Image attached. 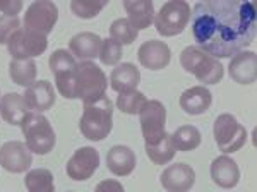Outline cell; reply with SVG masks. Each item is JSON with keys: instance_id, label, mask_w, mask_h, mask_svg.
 Returning a JSON list of instances; mask_svg holds the SVG:
<instances>
[{"instance_id": "obj_1", "label": "cell", "mask_w": 257, "mask_h": 192, "mask_svg": "<svg viewBox=\"0 0 257 192\" xmlns=\"http://www.w3.org/2000/svg\"><path fill=\"white\" fill-rule=\"evenodd\" d=\"M190 19L196 47L214 58L237 55L255 38V6L245 0L197 2Z\"/></svg>"}, {"instance_id": "obj_2", "label": "cell", "mask_w": 257, "mask_h": 192, "mask_svg": "<svg viewBox=\"0 0 257 192\" xmlns=\"http://www.w3.org/2000/svg\"><path fill=\"white\" fill-rule=\"evenodd\" d=\"M113 127V105L108 96H101L98 102L84 105L79 129L89 141H103Z\"/></svg>"}, {"instance_id": "obj_3", "label": "cell", "mask_w": 257, "mask_h": 192, "mask_svg": "<svg viewBox=\"0 0 257 192\" xmlns=\"http://www.w3.org/2000/svg\"><path fill=\"white\" fill-rule=\"evenodd\" d=\"M180 65L187 72L194 74L201 84H216L223 79L225 69L218 58L211 57L196 45L184 48L180 53Z\"/></svg>"}, {"instance_id": "obj_4", "label": "cell", "mask_w": 257, "mask_h": 192, "mask_svg": "<svg viewBox=\"0 0 257 192\" xmlns=\"http://www.w3.org/2000/svg\"><path fill=\"white\" fill-rule=\"evenodd\" d=\"M108 87V79L105 72L93 64L91 60L81 62L76 67V77H74V93L76 98L84 102V105L98 102Z\"/></svg>"}, {"instance_id": "obj_5", "label": "cell", "mask_w": 257, "mask_h": 192, "mask_svg": "<svg viewBox=\"0 0 257 192\" xmlns=\"http://www.w3.org/2000/svg\"><path fill=\"white\" fill-rule=\"evenodd\" d=\"M23 134L24 139H26L28 149L31 153L36 154H48L55 148V131L50 125L48 119L43 114H36V112H31L30 115L24 119L23 125Z\"/></svg>"}, {"instance_id": "obj_6", "label": "cell", "mask_w": 257, "mask_h": 192, "mask_svg": "<svg viewBox=\"0 0 257 192\" xmlns=\"http://www.w3.org/2000/svg\"><path fill=\"white\" fill-rule=\"evenodd\" d=\"M190 9L189 2L184 0H172L167 2L155 16L156 31L161 36H175L180 35L190 21Z\"/></svg>"}, {"instance_id": "obj_7", "label": "cell", "mask_w": 257, "mask_h": 192, "mask_svg": "<svg viewBox=\"0 0 257 192\" xmlns=\"http://www.w3.org/2000/svg\"><path fill=\"white\" fill-rule=\"evenodd\" d=\"M213 132L221 153H235L247 143V129L230 114H221L214 120Z\"/></svg>"}, {"instance_id": "obj_8", "label": "cell", "mask_w": 257, "mask_h": 192, "mask_svg": "<svg viewBox=\"0 0 257 192\" xmlns=\"http://www.w3.org/2000/svg\"><path fill=\"white\" fill-rule=\"evenodd\" d=\"M139 122H141V132L146 141V146H153L160 143L167 134V110L165 105L158 100L144 103L139 112Z\"/></svg>"}, {"instance_id": "obj_9", "label": "cell", "mask_w": 257, "mask_h": 192, "mask_svg": "<svg viewBox=\"0 0 257 192\" xmlns=\"http://www.w3.org/2000/svg\"><path fill=\"white\" fill-rule=\"evenodd\" d=\"M47 47L48 40L45 35L21 28L7 41V50L12 55V60H33L35 57H40Z\"/></svg>"}, {"instance_id": "obj_10", "label": "cell", "mask_w": 257, "mask_h": 192, "mask_svg": "<svg viewBox=\"0 0 257 192\" xmlns=\"http://www.w3.org/2000/svg\"><path fill=\"white\" fill-rule=\"evenodd\" d=\"M57 19H59V9L55 4L50 0H38L28 7L24 16V26L30 31L47 36L55 28Z\"/></svg>"}, {"instance_id": "obj_11", "label": "cell", "mask_w": 257, "mask_h": 192, "mask_svg": "<svg viewBox=\"0 0 257 192\" xmlns=\"http://www.w3.org/2000/svg\"><path fill=\"white\" fill-rule=\"evenodd\" d=\"M99 166V154L94 148L91 146H84L79 148L76 153L72 154V158L67 161L65 172H67L70 180L76 182H84L94 175V172Z\"/></svg>"}, {"instance_id": "obj_12", "label": "cell", "mask_w": 257, "mask_h": 192, "mask_svg": "<svg viewBox=\"0 0 257 192\" xmlns=\"http://www.w3.org/2000/svg\"><path fill=\"white\" fill-rule=\"evenodd\" d=\"M31 151L21 141H9L0 146V166L11 173H23L33 163Z\"/></svg>"}, {"instance_id": "obj_13", "label": "cell", "mask_w": 257, "mask_h": 192, "mask_svg": "<svg viewBox=\"0 0 257 192\" xmlns=\"http://www.w3.org/2000/svg\"><path fill=\"white\" fill-rule=\"evenodd\" d=\"M161 185L168 192H189L196 183V172L187 163L167 166L161 173Z\"/></svg>"}, {"instance_id": "obj_14", "label": "cell", "mask_w": 257, "mask_h": 192, "mask_svg": "<svg viewBox=\"0 0 257 192\" xmlns=\"http://www.w3.org/2000/svg\"><path fill=\"white\" fill-rule=\"evenodd\" d=\"M138 57L143 67L151 69V70H160V69H165L170 64L172 50H170L168 45L163 43V41L149 40L146 43L141 45Z\"/></svg>"}, {"instance_id": "obj_15", "label": "cell", "mask_w": 257, "mask_h": 192, "mask_svg": "<svg viewBox=\"0 0 257 192\" xmlns=\"http://www.w3.org/2000/svg\"><path fill=\"white\" fill-rule=\"evenodd\" d=\"M24 102L30 110L36 112H47L55 103V89L50 81H35L31 86L26 87L23 94Z\"/></svg>"}, {"instance_id": "obj_16", "label": "cell", "mask_w": 257, "mask_h": 192, "mask_svg": "<svg viewBox=\"0 0 257 192\" xmlns=\"http://www.w3.org/2000/svg\"><path fill=\"white\" fill-rule=\"evenodd\" d=\"M230 77L238 84H254L257 77V57L254 52H240L228 64Z\"/></svg>"}, {"instance_id": "obj_17", "label": "cell", "mask_w": 257, "mask_h": 192, "mask_svg": "<svg viewBox=\"0 0 257 192\" xmlns=\"http://www.w3.org/2000/svg\"><path fill=\"white\" fill-rule=\"evenodd\" d=\"M211 178L216 185L223 187V189H233L240 180V170L237 161L228 154H221V156L214 158L213 163H211Z\"/></svg>"}, {"instance_id": "obj_18", "label": "cell", "mask_w": 257, "mask_h": 192, "mask_svg": "<svg viewBox=\"0 0 257 192\" xmlns=\"http://www.w3.org/2000/svg\"><path fill=\"white\" fill-rule=\"evenodd\" d=\"M106 166L117 177H127L136 168V153L128 146H113L106 153Z\"/></svg>"}, {"instance_id": "obj_19", "label": "cell", "mask_w": 257, "mask_h": 192, "mask_svg": "<svg viewBox=\"0 0 257 192\" xmlns=\"http://www.w3.org/2000/svg\"><path fill=\"white\" fill-rule=\"evenodd\" d=\"M213 94L206 86H194L185 89L180 96V107L189 115H201L211 107Z\"/></svg>"}, {"instance_id": "obj_20", "label": "cell", "mask_w": 257, "mask_h": 192, "mask_svg": "<svg viewBox=\"0 0 257 192\" xmlns=\"http://www.w3.org/2000/svg\"><path fill=\"white\" fill-rule=\"evenodd\" d=\"M30 108L24 102L23 94L7 93L0 98V115L11 125H23L24 119L30 115Z\"/></svg>"}, {"instance_id": "obj_21", "label": "cell", "mask_w": 257, "mask_h": 192, "mask_svg": "<svg viewBox=\"0 0 257 192\" xmlns=\"http://www.w3.org/2000/svg\"><path fill=\"white\" fill-rule=\"evenodd\" d=\"M99 47H101V38L96 33H79L72 36L69 41V48L72 52V57H77L81 62L91 60L99 55Z\"/></svg>"}, {"instance_id": "obj_22", "label": "cell", "mask_w": 257, "mask_h": 192, "mask_svg": "<svg viewBox=\"0 0 257 192\" xmlns=\"http://www.w3.org/2000/svg\"><path fill=\"white\" fill-rule=\"evenodd\" d=\"M141 81V72L134 64L127 62V64H120L110 76V86L117 93H127V91H134Z\"/></svg>"}, {"instance_id": "obj_23", "label": "cell", "mask_w": 257, "mask_h": 192, "mask_svg": "<svg viewBox=\"0 0 257 192\" xmlns=\"http://www.w3.org/2000/svg\"><path fill=\"white\" fill-rule=\"evenodd\" d=\"M123 9L127 11L128 21L136 29H146L155 21V6L151 0H125Z\"/></svg>"}, {"instance_id": "obj_24", "label": "cell", "mask_w": 257, "mask_h": 192, "mask_svg": "<svg viewBox=\"0 0 257 192\" xmlns=\"http://www.w3.org/2000/svg\"><path fill=\"white\" fill-rule=\"evenodd\" d=\"M172 144L175 148V151H192L201 144L202 137L197 127L194 125H180L172 136Z\"/></svg>"}, {"instance_id": "obj_25", "label": "cell", "mask_w": 257, "mask_h": 192, "mask_svg": "<svg viewBox=\"0 0 257 192\" xmlns=\"http://www.w3.org/2000/svg\"><path fill=\"white\" fill-rule=\"evenodd\" d=\"M36 64L35 60H12L9 64V76L18 86L28 87L36 79Z\"/></svg>"}, {"instance_id": "obj_26", "label": "cell", "mask_w": 257, "mask_h": 192, "mask_svg": "<svg viewBox=\"0 0 257 192\" xmlns=\"http://www.w3.org/2000/svg\"><path fill=\"white\" fill-rule=\"evenodd\" d=\"M28 192H55L53 173L47 168H35L24 178Z\"/></svg>"}, {"instance_id": "obj_27", "label": "cell", "mask_w": 257, "mask_h": 192, "mask_svg": "<svg viewBox=\"0 0 257 192\" xmlns=\"http://www.w3.org/2000/svg\"><path fill=\"white\" fill-rule=\"evenodd\" d=\"M146 153H148V158L153 161V163L165 165L173 160V156H175V148H173L170 136L165 134V137L160 141V143H156L153 146H146Z\"/></svg>"}, {"instance_id": "obj_28", "label": "cell", "mask_w": 257, "mask_h": 192, "mask_svg": "<svg viewBox=\"0 0 257 192\" xmlns=\"http://www.w3.org/2000/svg\"><path fill=\"white\" fill-rule=\"evenodd\" d=\"M139 31L131 24L128 19H117L111 23L110 26V36L111 40H115L120 45H131L134 43L136 38H138Z\"/></svg>"}, {"instance_id": "obj_29", "label": "cell", "mask_w": 257, "mask_h": 192, "mask_svg": "<svg viewBox=\"0 0 257 192\" xmlns=\"http://www.w3.org/2000/svg\"><path fill=\"white\" fill-rule=\"evenodd\" d=\"M146 96L141 91H127V93H120L117 98V108L123 114L128 115H138L141 112V108L146 103Z\"/></svg>"}, {"instance_id": "obj_30", "label": "cell", "mask_w": 257, "mask_h": 192, "mask_svg": "<svg viewBox=\"0 0 257 192\" xmlns=\"http://www.w3.org/2000/svg\"><path fill=\"white\" fill-rule=\"evenodd\" d=\"M106 0H72L70 11L81 19H93L98 16L101 9H105Z\"/></svg>"}, {"instance_id": "obj_31", "label": "cell", "mask_w": 257, "mask_h": 192, "mask_svg": "<svg viewBox=\"0 0 257 192\" xmlns=\"http://www.w3.org/2000/svg\"><path fill=\"white\" fill-rule=\"evenodd\" d=\"M76 58L70 55L67 50H57L50 55V69H52L53 76L76 69Z\"/></svg>"}, {"instance_id": "obj_32", "label": "cell", "mask_w": 257, "mask_h": 192, "mask_svg": "<svg viewBox=\"0 0 257 192\" xmlns=\"http://www.w3.org/2000/svg\"><path fill=\"white\" fill-rule=\"evenodd\" d=\"M122 58V45L117 43L115 40L106 38L101 40V47H99V60L105 65H117Z\"/></svg>"}, {"instance_id": "obj_33", "label": "cell", "mask_w": 257, "mask_h": 192, "mask_svg": "<svg viewBox=\"0 0 257 192\" xmlns=\"http://www.w3.org/2000/svg\"><path fill=\"white\" fill-rule=\"evenodd\" d=\"M21 26L18 16H0V45L7 43Z\"/></svg>"}, {"instance_id": "obj_34", "label": "cell", "mask_w": 257, "mask_h": 192, "mask_svg": "<svg viewBox=\"0 0 257 192\" xmlns=\"http://www.w3.org/2000/svg\"><path fill=\"white\" fill-rule=\"evenodd\" d=\"M21 9H23L21 0H0V12L6 16H18Z\"/></svg>"}, {"instance_id": "obj_35", "label": "cell", "mask_w": 257, "mask_h": 192, "mask_svg": "<svg viewBox=\"0 0 257 192\" xmlns=\"http://www.w3.org/2000/svg\"><path fill=\"white\" fill-rule=\"evenodd\" d=\"M94 192H125L123 190V185L118 180H101L96 185Z\"/></svg>"}]
</instances>
